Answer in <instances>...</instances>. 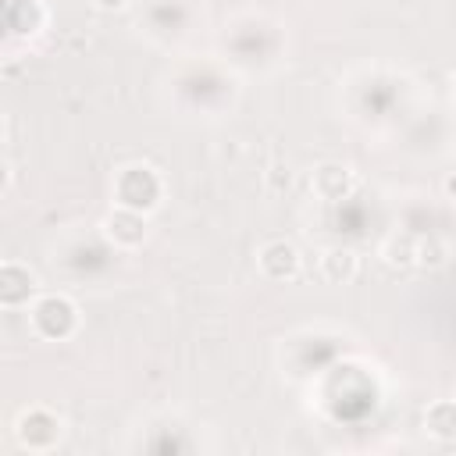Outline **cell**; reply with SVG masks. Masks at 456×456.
<instances>
[{
    "instance_id": "6da1fadb",
    "label": "cell",
    "mask_w": 456,
    "mask_h": 456,
    "mask_svg": "<svg viewBox=\"0 0 456 456\" xmlns=\"http://www.w3.org/2000/svg\"><path fill=\"white\" fill-rule=\"evenodd\" d=\"M164 196V182L153 167L146 164H132V167H121L118 178H114V200L118 207H128V210H153Z\"/></svg>"
},
{
    "instance_id": "7a4b0ae2",
    "label": "cell",
    "mask_w": 456,
    "mask_h": 456,
    "mask_svg": "<svg viewBox=\"0 0 456 456\" xmlns=\"http://www.w3.org/2000/svg\"><path fill=\"white\" fill-rule=\"evenodd\" d=\"M32 328L50 342H64L78 328V306L68 296H39L32 303Z\"/></svg>"
},
{
    "instance_id": "3957f363",
    "label": "cell",
    "mask_w": 456,
    "mask_h": 456,
    "mask_svg": "<svg viewBox=\"0 0 456 456\" xmlns=\"http://www.w3.org/2000/svg\"><path fill=\"white\" fill-rule=\"evenodd\" d=\"M14 435H18L21 449H28V452H46V449H53V445L61 442L64 424H61V417L50 413L46 406H32V410H25V413L18 417Z\"/></svg>"
},
{
    "instance_id": "277c9868",
    "label": "cell",
    "mask_w": 456,
    "mask_h": 456,
    "mask_svg": "<svg viewBox=\"0 0 456 456\" xmlns=\"http://www.w3.org/2000/svg\"><path fill=\"white\" fill-rule=\"evenodd\" d=\"M256 267H260V274L271 278V281H289V278L299 274V249H296L292 242H285V239H271V242L260 246Z\"/></svg>"
},
{
    "instance_id": "5b68a950",
    "label": "cell",
    "mask_w": 456,
    "mask_h": 456,
    "mask_svg": "<svg viewBox=\"0 0 456 456\" xmlns=\"http://www.w3.org/2000/svg\"><path fill=\"white\" fill-rule=\"evenodd\" d=\"M103 232H107V239H110L114 246H121V249H135V246L146 242V214H142V210L118 207V210L107 214Z\"/></svg>"
},
{
    "instance_id": "8992f818",
    "label": "cell",
    "mask_w": 456,
    "mask_h": 456,
    "mask_svg": "<svg viewBox=\"0 0 456 456\" xmlns=\"http://www.w3.org/2000/svg\"><path fill=\"white\" fill-rule=\"evenodd\" d=\"M353 185H356L353 171H349L346 164H335V160L317 164L314 175H310V189H314V196H321V200H328V203L346 200V196L353 192Z\"/></svg>"
},
{
    "instance_id": "52a82bcc",
    "label": "cell",
    "mask_w": 456,
    "mask_h": 456,
    "mask_svg": "<svg viewBox=\"0 0 456 456\" xmlns=\"http://www.w3.org/2000/svg\"><path fill=\"white\" fill-rule=\"evenodd\" d=\"M32 296H36V274L25 264L7 260L0 267V306L14 310V306H25Z\"/></svg>"
},
{
    "instance_id": "ba28073f",
    "label": "cell",
    "mask_w": 456,
    "mask_h": 456,
    "mask_svg": "<svg viewBox=\"0 0 456 456\" xmlns=\"http://www.w3.org/2000/svg\"><path fill=\"white\" fill-rule=\"evenodd\" d=\"M356 271H360V256L349 246H331L321 256V274H324L328 285H346V281L356 278Z\"/></svg>"
},
{
    "instance_id": "9c48e42d",
    "label": "cell",
    "mask_w": 456,
    "mask_h": 456,
    "mask_svg": "<svg viewBox=\"0 0 456 456\" xmlns=\"http://www.w3.org/2000/svg\"><path fill=\"white\" fill-rule=\"evenodd\" d=\"M46 21V11L39 7V0H11L7 4V28L18 36H36Z\"/></svg>"
},
{
    "instance_id": "30bf717a",
    "label": "cell",
    "mask_w": 456,
    "mask_h": 456,
    "mask_svg": "<svg viewBox=\"0 0 456 456\" xmlns=\"http://www.w3.org/2000/svg\"><path fill=\"white\" fill-rule=\"evenodd\" d=\"M424 428L438 442H452L456 438V399H435L424 410Z\"/></svg>"
},
{
    "instance_id": "8fae6325",
    "label": "cell",
    "mask_w": 456,
    "mask_h": 456,
    "mask_svg": "<svg viewBox=\"0 0 456 456\" xmlns=\"http://www.w3.org/2000/svg\"><path fill=\"white\" fill-rule=\"evenodd\" d=\"M385 264L388 267H410V264H417V239L413 235H392L388 242H385Z\"/></svg>"
},
{
    "instance_id": "7c38bea8",
    "label": "cell",
    "mask_w": 456,
    "mask_h": 456,
    "mask_svg": "<svg viewBox=\"0 0 456 456\" xmlns=\"http://www.w3.org/2000/svg\"><path fill=\"white\" fill-rule=\"evenodd\" d=\"M417 264L428 267V271H438L449 264V242L438 239V235H428V239H417Z\"/></svg>"
},
{
    "instance_id": "4fadbf2b",
    "label": "cell",
    "mask_w": 456,
    "mask_h": 456,
    "mask_svg": "<svg viewBox=\"0 0 456 456\" xmlns=\"http://www.w3.org/2000/svg\"><path fill=\"white\" fill-rule=\"evenodd\" d=\"M442 192H445V200L456 203V171H449V175L442 178Z\"/></svg>"
},
{
    "instance_id": "5bb4252c",
    "label": "cell",
    "mask_w": 456,
    "mask_h": 456,
    "mask_svg": "<svg viewBox=\"0 0 456 456\" xmlns=\"http://www.w3.org/2000/svg\"><path fill=\"white\" fill-rule=\"evenodd\" d=\"M93 4H96L100 11H121V7L128 4V0H93Z\"/></svg>"
}]
</instances>
